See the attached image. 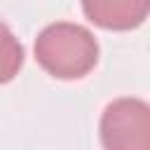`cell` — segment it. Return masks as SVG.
I'll list each match as a JSON object with an SVG mask.
<instances>
[{"instance_id":"cell-3","label":"cell","mask_w":150,"mask_h":150,"mask_svg":"<svg viewBox=\"0 0 150 150\" xmlns=\"http://www.w3.org/2000/svg\"><path fill=\"white\" fill-rule=\"evenodd\" d=\"M82 9L98 28L131 30L148 19L150 0H82Z\"/></svg>"},{"instance_id":"cell-4","label":"cell","mask_w":150,"mask_h":150,"mask_svg":"<svg viewBox=\"0 0 150 150\" xmlns=\"http://www.w3.org/2000/svg\"><path fill=\"white\" fill-rule=\"evenodd\" d=\"M21 66H23V47L14 38L9 26L0 21V84L14 80Z\"/></svg>"},{"instance_id":"cell-2","label":"cell","mask_w":150,"mask_h":150,"mask_svg":"<svg viewBox=\"0 0 150 150\" xmlns=\"http://www.w3.org/2000/svg\"><path fill=\"white\" fill-rule=\"evenodd\" d=\"M101 143L108 150H150V103L112 101L101 117Z\"/></svg>"},{"instance_id":"cell-1","label":"cell","mask_w":150,"mask_h":150,"mask_svg":"<svg viewBox=\"0 0 150 150\" xmlns=\"http://www.w3.org/2000/svg\"><path fill=\"white\" fill-rule=\"evenodd\" d=\"M35 61L59 80H77L96 66L98 42L80 23H49L35 40Z\"/></svg>"}]
</instances>
